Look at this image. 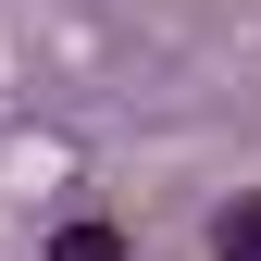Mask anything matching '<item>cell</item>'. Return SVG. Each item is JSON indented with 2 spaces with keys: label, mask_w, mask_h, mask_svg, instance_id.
<instances>
[{
  "label": "cell",
  "mask_w": 261,
  "mask_h": 261,
  "mask_svg": "<svg viewBox=\"0 0 261 261\" xmlns=\"http://www.w3.org/2000/svg\"><path fill=\"white\" fill-rule=\"evenodd\" d=\"M50 261H137V249H124L112 224H62V237H50Z\"/></svg>",
  "instance_id": "obj_2"
},
{
  "label": "cell",
  "mask_w": 261,
  "mask_h": 261,
  "mask_svg": "<svg viewBox=\"0 0 261 261\" xmlns=\"http://www.w3.org/2000/svg\"><path fill=\"white\" fill-rule=\"evenodd\" d=\"M212 261H261V187L212 212Z\"/></svg>",
  "instance_id": "obj_1"
}]
</instances>
